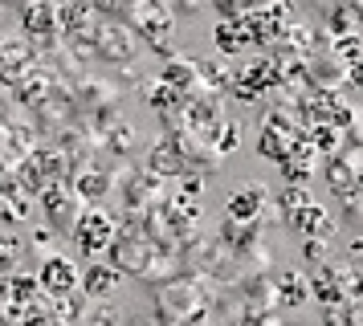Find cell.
<instances>
[{
  "label": "cell",
  "instance_id": "6da1fadb",
  "mask_svg": "<svg viewBox=\"0 0 363 326\" xmlns=\"http://www.w3.org/2000/svg\"><path fill=\"white\" fill-rule=\"evenodd\" d=\"M155 306H160V322L192 326V322H200V314L208 306V293H204V286H200L196 277H176V281H167L164 290H160Z\"/></svg>",
  "mask_w": 363,
  "mask_h": 326
},
{
  "label": "cell",
  "instance_id": "7a4b0ae2",
  "mask_svg": "<svg viewBox=\"0 0 363 326\" xmlns=\"http://www.w3.org/2000/svg\"><path fill=\"white\" fill-rule=\"evenodd\" d=\"M69 232H74V244L82 249V257L94 261V257H102V253L111 249V241H115L118 228H115V220H111L102 208H86L82 216L74 220V228H69Z\"/></svg>",
  "mask_w": 363,
  "mask_h": 326
},
{
  "label": "cell",
  "instance_id": "3957f363",
  "mask_svg": "<svg viewBox=\"0 0 363 326\" xmlns=\"http://www.w3.org/2000/svg\"><path fill=\"white\" fill-rule=\"evenodd\" d=\"M37 290L45 293V298H66V293L78 290V265L62 253H50V257L41 261V269H37Z\"/></svg>",
  "mask_w": 363,
  "mask_h": 326
},
{
  "label": "cell",
  "instance_id": "277c9868",
  "mask_svg": "<svg viewBox=\"0 0 363 326\" xmlns=\"http://www.w3.org/2000/svg\"><path fill=\"white\" fill-rule=\"evenodd\" d=\"M127 16H131V29L151 37V41L172 33V9H167V0H127Z\"/></svg>",
  "mask_w": 363,
  "mask_h": 326
},
{
  "label": "cell",
  "instance_id": "5b68a950",
  "mask_svg": "<svg viewBox=\"0 0 363 326\" xmlns=\"http://www.w3.org/2000/svg\"><path fill=\"white\" fill-rule=\"evenodd\" d=\"M94 53H99L102 62L123 65V62H131L135 53H139V37H135V29H123V25H106V29L94 33Z\"/></svg>",
  "mask_w": 363,
  "mask_h": 326
},
{
  "label": "cell",
  "instance_id": "8992f818",
  "mask_svg": "<svg viewBox=\"0 0 363 326\" xmlns=\"http://www.w3.org/2000/svg\"><path fill=\"white\" fill-rule=\"evenodd\" d=\"M78 286H82V293L90 298V302H102V298H111V293L123 286V269H118L115 261H90L82 274H78Z\"/></svg>",
  "mask_w": 363,
  "mask_h": 326
},
{
  "label": "cell",
  "instance_id": "52a82bcc",
  "mask_svg": "<svg viewBox=\"0 0 363 326\" xmlns=\"http://www.w3.org/2000/svg\"><path fill=\"white\" fill-rule=\"evenodd\" d=\"M33 69V49L25 37H4L0 41V78L4 82H21Z\"/></svg>",
  "mask_w": 363,
  "mask_h": 326
},
{
  "label": "cell",
  "instance_id": "ba28073f",
  "mask_svg": "<svg viewBox=\"0 0 363 326\" xmlns=\"http://www.w3.org/2000/svg\"><path fill=\"white\" fill-rule=\"evenodd\" d=\"M265 208V188L262 184H245L229 196V220H241V225H253Z\"/></svg>",
  "mask_w": 363,
  "mask_h": 326
},
{
  "label": "cell",
  "instance_id": "9c48e42d",
  "mask_svg": "<svg viewBox=\"0 0 363 326\" xmlns=\"http://www.w3.org/2000/svg\"><path fill=\"white\" fill-rule=\"evenodd\" d=\"M290 225L302 228V232H314V237H327L330 232V216L314 200H306V204H298L294 212H290Z\"/></svg>",
  "mask_w": 363,
  "mask_h": 326
},
{
  "label": "cell",
  "instance_id": "30bf717a",
  "mask_svg": "<svg viewBox=\"0 0 363 326\" xmlns=\"http://www.w3.org/2000/svg\"><path fill=\"white\" fill-rule=\"evenodd\" d=\"M253 37H249V21L241 16H229V21H220V29H216V45L225 49V53H241Z\"/></svg>",
  "mask_w": 363,
  "mask_h": 326
},
{
  "label": "cell",
  "instance_id": "8fae6325",
  "mask_svg": "<svg viewBox=\"0 0 363 326\" xmlns=\"http://www.w3.org/2000/svg\"><path fill=\"white\" fill-rule=\"evenodd\" d=\"M327 179H330V188H339V192H351V188H359V179H363V163L335 159V163L327 167Z\"/></svg>",
  "mask_w": 363,
  "mask_h": 326
},
{
  "label": "cell",
  "instance_id": "7c38bea8",
  "mask_svg": "<svg viewBox=\"0 0 363 326\" xmlns=\"http://www.w3.org/2000/svg\"><path fill=\"white\" fill-rule=\"evenodd\" d=\"M21 253H25V244H21V237H17V232H0V277L17 274Z\"/></svg>",
  "mask_w": 363,
  "mask_h": 326
},
{
  "label": "cell",
  "instance_id": "4fadbf2b",
  "mask_svg": "<svg viewBox=\"0 0 363 326\" xmlns=\"http://www.w3.org/2000/svg\"><path fill=\"white\" fill-rule=\"evenodd\" d=\"M164 82L172 86V90H188V86H196V65L192 62H167L164 65Z\"/></svg>",
  "mask_w": 363,
  "mask_h": 326
},
{
  "label": "cell",
  "instance_id": "5bb4252c",
  "mask_svg": "<svg viewBox=\"0 0 363 326\" xmlns=\"http://www.w3.org/2000/svg\"><path fill=\"white\" fill-rule=\"evenodd\" d=\"M314 293H318L323 302H339V298H343V281L335 277V269H330V265H323V269H318V277H314Z\"/></svg>",
  "mask_w": 363,
  "mask_h": 326
},
{
  "label": "cell",
  "instance_id": "9a60e30c",
  "mask_svg": "<svg viewBox=\"0 0 363 326\" xmlns=\"http://www.w3.org/2000/svg\"><path fill=\"white\" fill-rule=\"evenodd\" d=\"M118 322V310L111 306V298H102V306H90L78 314V326H115Z\"/></svg>",
  "mask_w": 363,
  "mask_h": 326
},
{
  "label": "cell",
  "instance_id": "2e32d148",
  "mask_svg": "<svg viewBox=\"0 0 363 326\" xmlns=\"http://www.w3.org/2000/svg\"><path fill=\"white\" fill-rule=\"evenodd\" d=\"M151 172H180V151H176V143H160L155 151H151Z\"/></svg>",
  "mask_w": 363,
  "mask_h": 326
},
{
  "label": "cell",
  "instance_id": "e0dca14e",
  "mask_svg": "<svg viewBox=\"0 0 363 326\" xmlns=\"http://www.w3.org/2000/svg\"><path fill=\"white\" fill-rule=\"evenodd\" d=\"M74 192H78V200H102V192H106V176H102V172H82Z\"/></svg>",
  "mask_w": 363,
  "mask_h": 326
},
{
  "label": "cell",
  "instance_id": "ac0fdd59",
  "mask_svg": "<svg viewBox=\"0 0 363 326\" xmlns=\"http://www.w3.org/2000/svg\"><path fill=\"white\" fill-rule=\"evenodd\" d=\"M281 290H286V302H290V306L306 302V286H302V277H298V274H286V277H281Z\"/></svg>",
  "mask_w": 363,
  "mask_h": 326
},
{
  "label": "cell",
  "instance_id": "d6986e66",
  "mask_svg": "<svg viewBox=\"0 0 363 326\" xmlns=\"http://www.w3.org/2000/svg\"><path fill=\"white\" fill-rule=\"evenodd\" d=\"M184 13H196V9H204V0H180Z\"/></svg>",
  "mask_w": 363,
  "mask_h": 326
},
{
  "label": "cell",
  "instance_id": "ffe728a7",
  "mask_svg": "<svg viewBox=\"0 0 363 326\" xmlns=\"http://www.w3.org/2000/svg\"><path fill=\"white\" fill-rule=\"evenodd\" d=\"M131 326H164V322H151V318H139V322H131Z\"/></svg>",
  "mask_w": 363,
  "mask_h": 326
}]
</instances>
